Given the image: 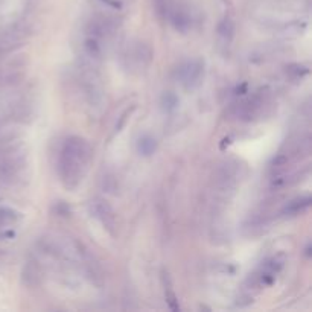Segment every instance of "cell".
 Returning a JSON list of instances; mask_svg holds the SVG:
<instances>
[{
  "instance_id": "obj_1",
  "label": "cell",
  "mask_w": 312,
  "mask_h": 312,
  "mask_svg": "<svg viewBox=\"0 0 312 312\" xmlns=\"http://www.w3.org/2000/svg\"><path fill=\"white\" fill-rule=\"evenodd\" d=\"M92 155L93 149L85 139L79 136H70L65 139L60 151L57 169L60 182L67 190H75L81 186L88 172Z\"/></svg>"
},
{
  "instance_id": "obj_2",
  "label": "cell",
  "mask_w": 312,
  "mask_h": 312,
  "mask_svg": "<svg viewBox=\"0 0 312 312\" xmlns=\"http://www.w3.org/2000/svg\"><path fill=\"white\" fill-rule=\"evenodd\" d=\"M270 93L266 90H259L246 102H242L239 116L244 121H256L263 116L265 110L270 107Z\"/></svg>"
},
{
  "instance_id": "obj_3",
  "label": "cell",
  "mask_w": 312,
  "mask_h": 312,
  "mask_svg": "<svg viewBox=\"0 0 312 312\" xmlns=\"http://www.w3.org/2000/svg\"><path fill=\"white\" fill-rule=\"evenodd\" d=\"M90 212L112 236H116V230H118L116 212L113 210V207L105 199H101V198L92 199L90 201Z\"/></svg>"
},
{
  "instance_id": "obj_4",
  "label": "cell",
  "mask_w": 312,
  "mask_h": 312,
  "mask_svg": "<svg viewBox=\"0 0 312 312\" xmlns=\"http://www.w3.org/2000/svg\"><path fill=\"white\" fill-rule=\"evenodd\" d=\"M177 78L186 90H195L204 78V61L190 60L177 69Z\"/></svg>"
},
{
  "instance_id": "obj_5",
  "label": "cell",
  "mask_w": 312,
  "mask_h": 312,
  "mask_svg": "<svg viewBox=\"0 0 312 312\" xmlns=\"http://www.w3.org/2000/svg\"><path fill=\"white\" fill-rule=\"evenodd\" d=\"M171 21H172L174 28L180 32H187V29L190 28V17L182 8L171 11Z\"/></svg>"
},
{
  "instance_id": "obj_6",
  "label": "cell",
  "mask_w": 312,
  "mask_h": 312,
  "mask_svg": "<svg viewBox=\"0 0 312 312\" xmlns=\"http://www.w3.org/2000/svg\"><path fill=\"white\" fill-rule=\"evenodd\" d=\"M311 206V196H302V198H296L293 201H289L283 213L285 215H299L305 210H308Z\"/></svg>"
},
{
  "instance_id": "obj_7",
  "label": "cell",
  "mask_w": 312,
  "mask_h": 312,
  "mask_svg": "<svg viewBox=\"0 0 312 312\" xmlns=\"http://www.w3.org/2000/svg\"><path fill=\"white\" fill-rule=\"evenodd\" d=\"M155 149H157V140H155L152 136L145 134V136H142V137L139 139V142H137V151H139V154H142V155H145V157H149V155H152V154L155 152Z\"/></svg>"
},
{
  "instance_id": "obj_8",
  "label": "cell",
  "mask_w": 312,
  "mask_h": 312,
  "mask_svg": "<svg viewBox=\"0 0 312 312\" xmlns=\"http://www.w3.org/2000/svg\"><path fill=\"white\" fill-rule=\"evenodd\" d=\"M163 286H165V299H166L168 306H169L172 311H179V309H180V305H179L177 296H175V293H174V289H172L169 276H168L166 273H163Z\"/></svg>"
},
{
  "instance_id": "obj_9",
  "label": "cell",
  "mask_w": 312,
  "mask_h": 312,
  "mask_svg": "<svg viewBox=\"0 0 312 312\" xmlns=\"http://www.w3.org/2000/svg\"><path fill=\"white\" fill-rule=\"evenodd\" d=\"M23 280L29 286H35L40 282V271H38V266L35 265V262H29L26 265L25 273H23Z\"/></svg>"
},
{
  "instance_id": "obj_10",
  "label": "cell",
  "mask_w": 312,
  "mask_h": 312,
  "mask_svg": "<svg viewBox=\"0 0 312 312\" xmlns=\"http://www.w3.org/2000/svg\"><path fill=\"white\" fill-rule=\"evenodd\" d=\"M233 32H235V25H233V21H232L229 17H226V18L219 23V26H218V35H219L226 43H229V41L232 40V37H233Z\"/></svg>"
},
{
  "instance_id": "obj_11",
  "label": "cell",
  "mask_w": 312,
  "mask_h": 312,
  "mask_svg": "<svg viewBox=\"0 0 312 312\" xmlns=\"http://www.w3.org/2000/svg\"><path fill=\"white\" fill-rule=\"evenodd\" d=\"M177 105H179V98H177L175 93H172V92L163 93V96H162V107H163L165 112L169 113V112L175 110Z\"/></svg>"
},
{
  "instance_id": "obj_12",
  "label": "cell",
  "mask_w": 312,
  "mask_h": 312,
  "mask_svg": "<svg viewBox=\"0 0 312 312\" xmlns=\"http://www.w3.org/2000/svg\"><path fill=\"white\" fill-rule=\"evenodd\" d=\"M129 113H131V112H129V110H126V112H125L124 115H122V118H121V122H119V124L116 125V129H118V131H121V128H122V126H124L125 121H126V118H128V116H129Z\"/></svg>"
}]
</instances>
